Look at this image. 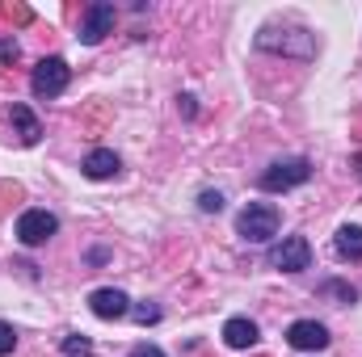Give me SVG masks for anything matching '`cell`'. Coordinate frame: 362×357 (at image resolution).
<instances>
[{
	"mask_svg": "<svg viewBox=\"0 0 362 357\" xmlns=\"http://www.w3.org/2000/svg\"><path fill=\"white\" fill-rule=\"evenodd\" d=\"M236 231L249 240V244H266L278 236V206L274 202H249L236 219Z\"/></svg>",
	"mask_w": 362,
	"mask_h": 357,
	"instance_id": "1",
	"label": "cell"
},
{
	"mask_svg": "<svg viewBox=\"0 0 362 357\" xmlns=\"http://www.w3.org/2000/svg\"><path fill=\"white\" fill-rule=\"evenodd\" d=\"M68 80H72V68L59 59V55H51V59H38V68H34V76H30V89L34 97H59V92L68 89Z\"/></svg>",
	"mask_w": 362,
	"mask_h": 357,
	"instance_id": "2",
	"label": "cell"
},
{
	"mask_svg": "<svg viewBox=\"0 0 362 357\" xmlns=\"http://www.w3.org/2000/svg\"><path fill=\"white\" fill-rule=\"evenodd\" d=\"M308 177H312V164H308V160H278V164H270V169L262 173V189H266V193H282V189L303 185Z\"/></svg>",
	"mask_w": 362,
	"mask_h": 357,
	"instance_id": "3",
	"label": "cell"
},
{
	"mask_svg": "<svg viewBox=\"0 0 362 357\" xmlns=\"http://www.w3.org/2000/svg\"><path fill=\"white\" fill-rule=\"evenodd\" d=\"M55 231H59V223H55V214H51V210H25V214L17 219V240H21L25 248L47 244Z\"/></svg>",
	"mask_w": 362,
	"mask_h": 357,
	"instance_id": "4",
	"label": "cell"
},
{
	"mask_svg": "<svg viewBox=\"0 0 362 357\" xmlns=\"http://www.w3.org/2000/svg\"><path fill=\"white\" fill-rule=\"evenodd\" d=\"M270 265L282 269V273H299V269L312 265V244L303 240V236H286L282 244H274L270 248Z\"/></svg>",
	"mask_w": 362,
	"mask_h": 357,
	"instance_id": "5",
	"label": "cell"
},
{
	"mask_svg": "<svg viewBox=\"0 0 362 357\" xmlns=\"http://www.w3.org/2000/svg\"><path fill=\"white\" fill-rule=\"evenodd\" d=\"M114 17H118V13H114L110 0H93L89 8H85V21H81V42H85V47H97V42L114 30Z\"/></svg>",
	"mask_w": 362,
	"mask_h": 357,
	"instance_id": "6",
	"label": "cell"
},
{
	"mask_svg": "<svg viewBox=\"0 0 362 357\" xmlns=\"http://www.w3.org/2000/svg\"><path fill=\"white\" fill-rule=\"evenodd\" d=\"M286 345H291V349H303V353L329 349V328L316 324V320H295V324L286 328Z\"/></svg>",
	"mask_w": 362,
	"mask_h": 357,
	"instance_id": "7",
	"label": "cell"
},
{
	"mask_svg": "<svg viewBox=\"0 0 362 357\" xmlns=\"http://www.w3.org/2000/svg\"><path fill=\"white\" fill-rule=\"evenodd\" d=\"M89 307H93V315H97V320H122V315L131 311L127 294H122V290H114V286L93 290V294H89Z\"/></svg>",
	"mask_w": 362,
	"mask_h": 357,
	"instance_id": "8",
	"label": "cell"
},
{
	"mask_svg": "<svg viewBox=\"0 0 362 357\" xmlns=\"http://www.w3.org/2000/svg\"><path fill=\"white\" fill-rule=\"evenodd\" d=\"M118 169H122V160H118L110 147H97V152H89V156H85V177H93V181L114 177Z\"/></svg>",
	"mask_w": 362,
	"mask_h": 357,
	"instance_id": "9",
	"label": "cell"
},
{
	"mask_svg": "<svg viewBox=\"0 0 362 357\" xmlns=\"http://www.w3.org/2000/svg\"><path fill=\"white\" fill-rule=\"evenodd\" d=\"M223 341H228L232 349H253V345H257V324L236 315V320L223 324Z\"/></svg>",
	"mask_w": 362,
	"mask_h": 357,
	"instance_id": "10",
	"label": "cell"
},
{
	"mask_svg": "<svg viewBox=\"0 0 362 357\" xmlns=\"http://www.w3.org/2000/svg\"><path fill=\"white\" fill-rule=\"evenodd\" d=\"M8 118H13V126H17V139H21V143H38L42 126H38V118L30 114V105H13V109H8Z\"/></svg>",
	"mask_w": 362,
	"mask_h": 357,
	"instance_id": "11",
	"label": "cell"
},
{
	"mask_svg": "<svg viewBox=\"0 0 362 357\" xmlns=\"http://www.w3.org/2000/svg\"><path fill=\"white\" fill-rule=\"evenodd\" d=\"M337 253H341L346 261H362V227L346 223V227L337 231Z\"/></svg>",
	"mask_w": 362,
	"mask_h": 357,
	"instance_id": "12",
	"label": "cell"
},
{
	"mask_svg": "<svg viewBox=\"0 0 362 357\" xmlns=\"http://www.w3.org/2000/svg\"><path fill=\"white\" fill-rule=\"evenodd\" d=\"M325 294H337L341 303H358V290H354V286H341V282H329Z\"/></svg>",
	"mask_w": 362,
	"mask_h": 357,
	"instance_id": "13",
	"label": "cell"
},
{
	"mask_svg": "<svg viewBox=\"0 0 362 357\" xmlns=\"http://www.w3.org/2000/svg\"><path fill=\"white\" fill-rule=\"evenodd\" d=\"M13 349H17V332H13V328L0 320V357H8Z\"/></svg>",
	"mask_w": 362,
	"mask_h": 357,
	"instance_id": "14",
	"label": "cell"
},
{
	"mask_svg": "<svg viewBox=\"0 0 362 357\" xmlns=\"http://www.w3.org/2000/svg\"><path fill=\"white\" fill-rule=\"evenodd\" d=\"M198 206H202V210H223V193H219V189H206V193L198 198Z\"/></svg>",
	"mask_w": 362,
	"mask_h": 357,
	"instance_id": "15",
	"label": "cell"
},
{
	"mask_svg": "<svg viewBox=\"0 0 362 357\" xmlns=\"http://www.w3.org/2000/svg\"><path fill=\"white\" fill-rule=\"evenodd\" d=\"M135 320H139V324H156V320H160V307H152V303H139V307H135Z\"/></svg>",
	"mask_w": 362,
	"mask_h": 357,
	"instance_id": "16",
	"label": "cell"
},
{
	"mask_svg": "<svg viewBox=\"0 0 362 357\" xmlns=\"http://www.w3.org/2000/svg\"><path fill=\"white\" fill-rule=\"evenodd\" d=\"M64 349H68V353H81V357H85V353L93 349V345L85 341V337H68V341H64Z\"/></svg>",
	"mask_w": 362,
	"mask_h": 357,
	"instance_id": "17",
	"label": "cell"
},
{
	"mask_svg": "<svg viewBox=\"0 0 362 357\" xmlns=\"http://www.w3.org/2000/svg\"><path fill=\"white\" fill-rule=\"evenodd\" d=\"M4 17L8 21H30V8L25 4H4Z\"/></svg>",
	"mask_w": 362,
	"mask_h": 357,
	"instance_id": "18",
	"label": "cell"
},
{
	"mask_svg": "<svg viewBox=\"0 0 362 357\" xmlns=\"http://www.w3.org/2000/svg\"><path fill=\"white\" fill-rule=\"evenodd\" d=\"M17 59V42L8 38V42H0V63H13Z\"/></svg>",
	"mask_w": 362,
	"mask_h": 357,
	"instance_id": "19",
	"label": "cell"
},
{
	"mask_svg": "<svg viewBox=\"0 0 362 357\" xmlns=\"http://www.w3.org/2000/svg\"><path fill=\"white\" fill-rule=\"evenodd\" d=\"M131 357H165V353H160L156 345H135V349H131Z\"/></svg>",
	"mask_w": 362,
	"mask_h": 357,
	"instance_id": "20",
	"label": "cell"
},
{
	"mask_svg": "<svg viewBox=\"0 0 362 357\" xmlns=\"http://www.w3.org/2000/svg\"><path fill=\"white\" fill-rule=\"evenodd\" d=\"M358 164H362V160H358Z\"/></svg>",
	"mask_w": 362,
	"mask_h": 357,
	"instance_id": "21",
	"label": "cell"
}]
</instances>
